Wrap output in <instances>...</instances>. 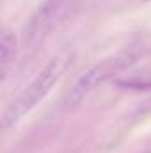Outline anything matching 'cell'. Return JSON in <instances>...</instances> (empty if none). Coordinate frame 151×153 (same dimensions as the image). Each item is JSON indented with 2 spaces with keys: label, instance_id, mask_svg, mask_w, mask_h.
<instances>
[{
  "label": "cell",
  "instance_id": "6da1fadb",
  "mask_svg": "<svg viewBox=\"0 0 151 153\" xmlns=\"http://www.w3.org/2000/svg\"><path fill=\"white\" fill-rule=\"evenodd\" d=\"M73 61H75V53L70 52V50L61 52L55 57H52L39 70L38 75L29 82V85L7 103V107L4 109L2 117H0L2 126L5 130L11 128V126H14L23 116L29 114L41 100H44L46 94L52 91V87L70 70V66L73 64Z\"/></svg>",
  "mask_w": 151,
  "mask_h": 153
},
{
  "label": "cell",
  "instance_id": "7a4b0ae2",
  "mask_svg": "<svg viewBox=\"0 0 151 153\" xmlns=\"http://www.w3.org/2000/svg\"><path fill=\"white\" fill-rule=\"evenodd\" d=\"M137 59H139V55L135 52H126V53H117V55L105 57L103 61L96 62L94 66H91L85 73H82L76 78V82L71 85V89L68 91V94L64 98V103L68 107L78 105L98 85H101L103 82L112 78L115 73H119L123 70H128Z\"/></svg>",
  "mask_w": 151,
  "mask_h": 153
},
{
  "label": "cell",
  "instance_id": "3957f363",
  "mask_svg": "<svg viewBox=\"0 0 151 153\" xmlns=\"http://www.w3.org/2000/svg\"><path fill=\"white\" fill-rule=\"evenodd\" d=\"M70 2L71 0H46L27 27V32H25L27 41L29 43H38V41L46 38V34L64 16Z\"/></svg>",
  "mask_w": 151,
  "mask_h": 153
},
{
  "label": "cell",
  "instance_id": "277c9868",
  "mask_svg": "<svg viewBox=\"0 0 151 153\" xmlns=\"http://www.w3.org/2000/svg\"><path fill=\"white\" fill-rule=\"evenodd\" d=\"M16 52H18V45H16V38L11 30L4 29L0 34V80L4 82L9 71L14 66L16 61Z\"/></svg>",
  "mask_w": 151,
  "mask_h": 153
},
{
  "label": "cell",
  "instance_id": "5b68a950",
  "mask_svg": "<svg viewBox=\"0 0 151 153\" xmlns=\"http://www.w3.org/2000/svg\"><path fill=\"white\" fill-rule=\"evenodd\" d=\"M142 2H151V0H142Z\"/></svg>",
  "mask_w": 151,
  "mask_h": 153
}]
</instances>
